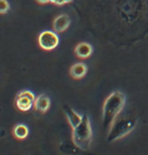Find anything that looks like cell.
<instances>
[{
    "mask_svg": "<svg viewBox=\"0 0 148 155\" xmlns=\"http://www.w3.org/2000/svg\"><path fill=\"white\" fill-rule=\"evenodd\" d=\"M126 103V97L122 92L115 91L108 96L103 105V126L108 131L117 117L122 112Z\"/></svg>",
    "mask_w": 148,
    "mask_h": 155,
    "instance_id": "cell-1",
    "label": "cell"
},
{
    "mask_svg": "<svg viewBox=\"0 0 148 155\" xmlns=\"http://www.w3.org/2000/svg\"><path fill=\"white\" fill-rule=\"evenodd\" d=\"M93 131L91 121L87 115L83 116V121L73 129L72 139L74 144L82 150H88L91 147Z\"/></svg>",
    "mask_w": 148,
    "mask_h": 155,
    "instance_id": "cell-2",
    "label": "cell"
},
{
    "mask_svg": "<svg viewBox=\"0 0 148 155\" xmlns=\"http://www.w3.org/2000/svg\"><path fill=\"white\" fill-rule=\"evenodd\" d=\"M137 124V120L135 118H122V119L116 120L112 124L110 129L108 130L107 141L113 142L119 140L125 136H127L129 133L135 128Z\"/></svg>",
    "mask_w": 148,
    "mask_h": 155,
    "instance_id": "cell-3",
    "label": "cell"
},
{
    "mask_svg": "<svg viewBox=\"0 0 148 155\" xmlns=\"http://www.w3.org/2000/svg\"><path fill=\"white\" fill-rule=\"evenodd\" d=\"M35 97L32 92L25 90V91H21L16 95L15 98V106L21 112H27L35 107Z\"/></svg>",
    "mask_w": 148,
    "mask_h": 155,
    "instance_id": "cell-4",
    "label": "cell"
},
{
    "mask_svg": "<svg viewBox=\"0 0 148 155\" xmlns=\"http://www.w3.org/2000/svg\"><path fill=\"white\" fill-rule=\"evenodd\" d=\"M39 46L44 51H52L60 43V38L55 31L51 30H44L39 33L38 38Z\"/></svg>",
    "mask_w": 148,
    "mask_h": 155,
    "instance_id": "cell-5",
    "label": "cell"
},
{
    "mask_svg": "<svg viewBox=\"0 0 148 155\" xmlns=\"http://www.w3.org/2000/svg\"><path fill=\"white\" fill-rule=\"evenodd\" d=\"M71 24V18L67 14H61L54 18L52 27L55 32H63Z\"/></svg>",
    "mask_w": 148,
    "mask_h": 155,
    "instance_id": "cell-6",
    "label": "cell"
},
{
    "mask_svg": "<svg viewBox=\"0 0 148 155\" xmlns=\"http://www.w3.org/2000/svg\"><path fill=\"white\" fill-rule=\"evenodd\" d=\"M64 112L66 114L67 119L69 121L70 125L73 129L78 126L83 121V116L80 115L79 113H77L75 110H73L69 106H64Z\"/></svg>",
    "mask_w": 148,
    "mask_h": 155,
    "instance_id": "cell-7",
    "label": "cell"
},
{
    "mask_svg": "<svg viewBox=\"0 0 148 155\" xmlns=\"http://www.w3.org/2000/svg\"><path fill=\"white\" fill-rule=\"evenodd\" d=\"M51 107V100L48 96L45 94H41L35 98V109L41 113H45Z\"/></svg>",
    "mask_w": 148,
    "mask_h": 155,
    "instance_id": "cell-8",
    "label": "cell"
},
{
    "mask_svg": "<svg viewBox=\"0 0 148 155\" xmlns=\"http://www.w3.org/2000/svg\"><path fill=\"white\" fill-rule=\"evenodd\" d=\"M75 54L79 58L85 60V58H90L92 55V54H93V48L88 42H81L76 46Z\"/></svg>",
    "mask_w": 148,
    "mask_h": 155,
    "instance_id": "cell-9",
    "label": "cell"
},
{
    "mask_svg": "<svg viewBox=\"0 0 148 155\" xmlns=\"http://www.w3.org/2000/svg\"><path fill=\"white\" fill-rule=\"evenodd\" d=\"M87 71H88V68L84 63H77L71 67L70 75L72 78H74V79L80 80L86 76Z\"/></svg>",
    "mask_w": 148,
    "mask_h": 155,
    "instance_id": "cell-10",
    "label": "cell"
},
{
    "mask_svg": "<svg viewBox=\"0 0 148 155\" xmlns=\"http://www.w3.org/2000/svg\"><path fill=\"white\" fill-rule=\"evenodd\" d=\"M29 130L24 124H17L13 128V135L17 140H24L28 136Z\"/></svg>",
    "mask_w": 148,
    "mask_h": 155,
    "instance_id": "cell-11",
    "label": "cell"
},
{
    "mask_svg": "<svg viewBox=\"0 0 148 155\" xmlns=\"http://www.w3.org/2000/svg\"><path fill=\"white\" fill-rule=\"evenodd\" d=\"M10 10V5L7 0H0V14H6Z\"/></svg>",
    "mask_w": 148,
    "mask_h": 155,
    "instance_id": "cell-12",
    "label": "cell"
},
{
    "mask_svg": "<svg viewBox=\"0 0 148 155\" xmlns=\"http://www.w3.org/2000/svg\"><path fill=\"white\" fill-rule=\"evenodd\" d=\"M49 2L52 3V4L58 5V6L66 4V3H64V0H49Z\"/></svg>",
    "mask_w": 148,
    "mask_h": 155,
    "instance_id": "cell-13",
    "label": "cell"
},
{
    "mask_svg": "<svg viewBox=\"0 0 148 155\" xmlns=\"http://www.w3.org/2000/svg\"><path fill=\"white\" fill-rule=\"evenodd\" d=\"M38 3H41V4H47V3L49 2V0H36Z\"/></svg>",
    "mask_w": 148,
    "mask_h": 155,
    "instance_id": "cell-14",
    "label": "cell"
},
{
    "mask_svg": "<svg viewBox=\"0 0 148 155\" xmlns=\"http://www.w3.org/2000/svg\"><path fill=\"white\" fill-rule=\"evenodd\" d=\"M72 1H73V0H64V3L67 4V3H70V2H72Z\"/></svg>",
    "mask_w": 148,
    "mask_h": 155,
    "instance_id": "cell-15",
    "label": "cell"
}]
</instances>
